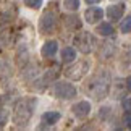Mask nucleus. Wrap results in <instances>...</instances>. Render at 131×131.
I'll return each mask as SVG.
<instances>
[{"label":"nucleus","mask_w":131,"mask_h":131,"mask_svg":"<svg viewBox=\"0 0 131 131\" xmlns=\"http://www.w3.org/2000/svg\"><path fill=\"white\" fill-rule=\"evenodd\" d=\"M36 104L37 100L36 97H23L19 99L16 105L13 108V123L16 126H26L31 120L32 113H34V108H36Z\"/></svg>","instance_id":"nucleus-1"},{"label":"nucleus","mask_w":131,"mask_h":131,"mask_svg":"<svg viewBox=\"0 0 131 131\" xmlns=\"http://www.w3.org/2000/svg\"><path fill=\"white\" fill-rule=\"evenodd\" d=\"M53 95L58 99H73L76 95V88L68 81H57L53 84Z\"/></svg>","instance_id":"nucleus-2"},{"label":"nucleus","mask_w":131,"mask_h":131,"mask_svg":"<svg viewBox=\"0 0 131 131\" xmlns=\"http://www.w3.org/2000/svg\"><path fill=\"white\" fill-rule=\"evenodd\" d=\"M74 45L78 47L79 52L89 53V52H92V49L95 45V39L91 32H79L78 36L74 37Z\"/></svg>","instance_id":"nucleus-3"},{"label":"nucleus","mask_w":131,"mask_h":131,"mask_svg":"<svg viewBox=\"0 0 131 131\" xmlns=\"http://www.w3.org/2000/svg\"><path fill=\"white\" fill-rule=\"evenodd\" d=\"M88 70H89V63L86 62V60L76 62V63H73L71 67H68L67 70H65V76H67L68 79L78 81V79H81L84 74L88 73Z\"/></svg>","instance_id":"nucleus-4"},{"label":"nucleus","mask_w":131,"mask_h":131,"mask_svg":"<svg viewBox=\"0 0 131 131\" xmlns=\"http://www.w3.org/2000/svg\"><path fill=\"white\" fill-rule=\"evenodd\" d=\"M55 26H57V15L53 12H45L39 19V31L42 34H50L53 32Z\"/></svg>","instance_id":"nucleus-5"},{"label":"nucleus","mask_w":131,"mask_h":131,"mask_svg":"<svg viewBox=\"0 0 131 131\" xmlns=\"http://www.w3.org/2000/svg\"><path fill=\"white\" fill-rule=\"evenodd\" d=\"M88 92L92 95L94 99H104L108 94V84L107 83H94L91 81L88 86Z\"/></svg>","instance_id":"nucleus-6"},{"label":"nucleus","mask_w":131,"mask_h":131,"mask_svg":"<svg viewBox=\"0 0 131 131\" xmlns=\"http://www.w3.org/2000/svg\"><path fill=\"white\" fill-rule=\"evenodd\" d=\"M71 112L74 113V117H78V118H86L91 113V104L88 100H81V102L74 104L71 107Z\"/></svg>","instance_id":"nucleus-7"},{"label":"nucleus","mask_w":131,"mask_h":131,"mask_svg":"<svg viewBox=\"0 0 131 131\" xmlns=\"http://www.w3.org/2000/svg\"><path fill=\"white\" fill-rule=\"evenodd\" d=\"M102 16H104V10L99 8V7H91L84 12V19H86V23H89V24L97 23L99 19H102Z\"/></svg>","instance_id":"nucleus-8"},{"label":"nucleus","mask_w":131,"mask_h":131,"mask_svg":"<svg viewBox=\"0 0 131 131\" xmlns=\"http://www.w3.org/2000/svg\"><path fill=\"white\" fill-rule=\"evenodd\" d=\"M123 12H125V5H122V3L110 5V7L107 8V16L112 19V21H118V19H122Z\"/></svg>","instance_id":"nucleus-9"},{"label":"nucleus","mask_w":131,"mask_h":131,"mask_svg":"<svg viewBox=\"0 0 131 131\" xmlns=\"http://www.w3.org/2000/svg\"><path fill=\"white\" fill-rule=\"evenodd\" d=\"M57 50H58V42L57 41H47V42H44L42 49H41V53H42V57L50 58L57 53Z\"/></svg>","instance_id":"nucleus-10"},{"label":"nucleus","mask_w":131,"mask_h":131,"mask_svg":"<svg viewBox=\"0 0 131 131\" xmlns=\"http://www.w3.org/2000/svg\"><path fill=\"white\" fill-rule=\"evenodd\" d=\"M60 118H62V113H60V112H45L42 115V123L52 126V125H55Z\"/></svg>","instance_id":"nucleus-11"},{"label":"nucleus","mask_w":131,"mask_h":131,"mask_svg":"<svg viewBox=\"0 0 131 131\" xmlns=\"http://www.w3.org/2000/svg\"><path fill=\"white\" fill-rule=\"evenodd\" d=\"M74 58H76V50H74L73 47H65L62 50V60H63L65 63L73 62Z\"/></svg>","instance_id":"nucleus-12"},{"label":"nucleus","mask_w":131,"mask_h":131,"mask_svg":"<svg viewBox=\"0 0 131 131\" xmlns=\"http://www.w3.org/2000/svg\"><path fill=\"white\" fill-rule=\"evenodd\" d=\"M97 32L100 36H110V34L113 32V28H112L110 23H100L97 26Z\"/></svg>","instance_id":"nucleus-13"},{"label":"nucleus","mask_w":131,"mask_h":131,"mask_svg":"<svg viewBox=\"0 0 131 131\" xmlns=\"http://www.w3.org/2000/svg\"><path fill=\"white\" fill-rule=\"evenodd\" d=\"M63 7L70 12H76L79 8V0H63Z\"/></svg>","instance_id":"nucleus-14"},{"label":"nucleus","mask_w":131,"mask_h":131,"mask_svg":"<svg viewBox=\"0 0 131 131\" xmlns=\"http://www.w3.org/2000/svg\"><path fill=\"white\" fill-rule=\"evenodd\" d=\"M120 31H122V32H125V34L131 32V15L125 18V21L122 23V26H120Z\"/></svg>","instance_id":"nucleus-15"},{"label":"nucleus","mask_w":131,"mask_h":131,"mask_svg":"<svg viewBox=\"0 0 131 131\" xmlns=\"http://www.w3.org/2000/svg\"><path fill=\"white\" fill-rule=\"evenodd\" d=\"M24 5L29 8H32V10H37V8H41L42 7V0H23Z\"/></svg>","instance_id":"nucleus-16"},{"label":"nucleus","mask_w":131,"mask_h":131,"mask_svg":"<svg viewBox=\"0 0 131 131\" xmlns=\"http://www.w3.org/2000/svg\"><path fill=\"white\" fill-rule=\"evenodd\" d=\"M8 122V110H5L0 107V128H3Z\"/></svg>","instance_id":"nucleus-17"},{"label":"nucleus","mask_w":131,"mask_h":131,"mask_svg":"<svg viewBox=\"0 0 131 131\" xmlns=\"http://www.w3.org/2000/svg\"><path fill=\"white\" fill-rule=\"evenodd\" d=\"M123 122H125V125H128V126L131 128V112H129V110L123 115Z\"/></svg>","instance_id":"nucleus-18"},{"label":"nucleus","mask_w":131,"mask_h":131,"mask_svg":"<svg viewBox=\"0 0 131 131\" xmlns=\"http://www.w3.org/2000/svg\"><path fill=\"white\" fill-rule=\"evenodd\" d=\"M123 108L125 110H131V97H128V99L123 100Z\"/></svg>","instance_id":"nucleus-19"},{"label":"nucleus","mask_w":131,"mask_h":131,"mask_svg":"<svg viewBox=\"0 0 131 131\" xmlns=\"http://www.w3.org/2000/svg\"><path fill=\"white\" fill-rule=\"evenodd\" d=\"M126 89L131 92V76H128V78H126Z\"/></svg>","instance_id":"nucleus-20"},{"label":"nucleus","mask_w":131,"mask_h":131,"mask_svg":"<svg viewBox=\"0 0 131 131\" xmlns=\"http://www.w3.org/2000/svg\"><path fill=\"white\" fill-rule=\"evenodd\" d=\"M100 2V0H86V3H91V5H92V3H99Z\"/></svg>","instance_id":"nucleus-21"}]
</instances>
